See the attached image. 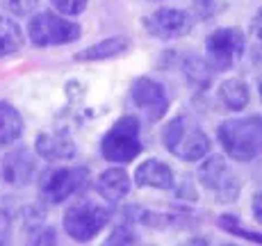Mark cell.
Wrapping results in <instances>:
<instances>
[{
	"mask_svg": "<svg viewBox=\"0 0 262 246\" xmlns=\"http://www.w3.org/2000/svg\"><path fill=\"white\" fill-rule=\"evenodd\" d=\"M219 144L224 146L226 155L237 162H253L260 155L262 144V123L258 114L246 119H230L216 128Z\"/></svg>",
	"mask_w": 262,
	"mask_h": 246,
	"instance_id": "cell-1",
	"label": "cell"
},
{
	"mask_svg": "<svg viewBox=\"0 0 262 246\" xmlns=\"http://www.w3.org/2000/svg\"><path fill=\"white\" fill-rule=\"evenodd\" d=\"M164 148L185 162H196L210 153V139L189 114H178L162 130Z\"/></svg>",
	"mask_w": 262,
	"mask_h": 246,
	"instance_id": "cell-2",
	"label": "cell"
},
{
	"mask_svg": "<svg viewBox=\"0 0 262 246\" xmlns=\"http://www.w3.org/2000/svg\"><path fill=\"white\" fill-rule=\"evenodd\" d=\"M142 153V139H139V119L123 117L105 132L100 142V155L107 162L128 164Z\"/></svg>",
	"mask_w": 262,
	"mask_h": 246,
	"instance_id": "cell-3",
	"label": "cell"
},
{
	"mask_svg": "<svg viewBox=\"0 0 262 246\" xmlns=\"http://www.w3.org/2000/svg\"><path fill=\"white\" fill-rule=\"evenodd\" d=\"M112 221V210L105 205L82 200L64 214V230L75 242H92L96 235Z\"/></svg>",
	"mask_w": 262,
	"mask_h": 246,
	"instance_id": "cell-4",
	"label": "cell"
},
{
	"mask_svg": "<svg viewBox=\"0 0 262 246\" xmlns=\"http://www.w3.org/2000/svg\"><path fill=\"white\" fill-rule=\"evenodd\" d=\"M244 50L246 37L239 28H221L205 39V53H208L205 62L212 71H228L239 64Z\"/></svg>",
	"mask_w": 262,
	"mask_h": 246,
	"instance_id": "cell-5",
	"label": "cell"
},
{
	"mask_svg": "<svg viewBox=\"0 0 262 246\" xmlns=\"http://www.w3.org/2000/svg\"><path fill=\"white\" fill-rule=\"evenodd\" d=\"M89 183L87 167H53L41 173L39 194L50 205L64 203L69 196L78 194Z\"/></svg>",
	"mask_w": 262,
	"mask_h": 246,
	"instance_id": "cell-6",
	"label": "cell"
},
{
	"mask_svg": "<svg viewBox=\"0 0 262 246\" xmlns=\"http://www.w3.org/2000/svg\"><path fill=\"white\" fill-rule=\"evenodd\" d=\"M199 183L212 194L216 203H233L239 196L242 183L237 173L221 155L208 158L199 169Z\"/></svg>",
	"mask_w": 262,
	"mask_h": 246,
	"instance_id": "cell-7",
	"label": "cell"
},
{
	"mask_svg": "<svg viewBox=\"0 0 262 246\" xmlns=\"http://www.w3.org/2000/svg\"><path fill=\"white\" fill-rule=\"evenodd\" d=\"M28 34L34 46L46 48V46H59V43L75 41V39H80L82 30H80V25L67 21L62 16L41 12L37 16H32V21L28 25Z\"/></svg>",
	"mask_w": 262,
	"mask_h": 246,
	"instance_id": "cell-8",
	"label": "cell"
},
{
	"mask_svg": "<svg viewBox=\"0 0 262 246\" xmlns=\"http://www.w3.org/2000/svg\"><path fill=\"white\" fill-rule=\"evenodd\" d=\"M130 98H133V105L144 114L148 121H160V119L167 114L169 109V98L167 92L160 82L150 78H137L133 82V89H130Z\"/></svg>",
	"mask_w": 262,
	"mask_h": 246,
	"instance_id": "cell-9",
	"label": "cell"
},
{
	"mask_svg": "<svg viewBox=\"0 0 262 246\" xmlns=\"http://www.w3.org/2000/svg\"><path fill=\"white\" fill-rule=\"evenodd\" d=\"M144 28L153 37L171 41V39H180L191 32V18L187 12L178 7H162L144 18Z\"/></svg>",
	"mask_w": 262,
	"mask_h": 246,
	"instance_id": "cell-10",
	"label": "cell"
},
{
	"mask_svg": "<svg viewBox=\"0 0 262 246\" xmlns=\"http://www.w3.org/2000/svg\"><path fill=\"white\" fill-rule=\"evenodd\" d=\"M5 180L14 187H21V185H28L30 180L37 173V160L30 155L28 148H16L12 153L5 155Z\"/></svg>",
	"mask_w": 262,
	"mask_h": 246,
	"instance_id": "cell-11",
	"label": "cell"
},
{
	"mask_svg": "<svg viewBox=\"0 0 262 246\" xmlns=\"http://www.w3.org/2000/svg\"><path fill=\"white\" fill-rule=\"evenodd\" d=\"M176 183L173 171L160 160H146L135 171V185L137 187H155V189H171Z\"/></svg>",
	"mask_w": 262,
	"mask_h": 246,
	"instance_id": "cell-12",
	"label": "cell"
},
{
	"mask_svg": "<svg viewBox=\"0 0 262 246\" xmlns=\"http://www.w3.org/2000/svg\"><path fill=\"white\" fill-rule=\"evenodd\" d=\"M37 153L48 162H62L75 155V144L69 135L62 132H41L37 137Z\"/></svg>",
	"mask_w": 262,
	"mask_h": 246,
	"instance_id": "cell-13",
	"label": "cell"
},
{
	"mask_svg": "<svg viewBox=\"0 0 262 246\" xmlns=\"http://www.w3.org/2000/svg\"><path fill=\"white\" fill-rule=\"evenodd\" d=\"M128 50H130V39L112 37V39H105V41H98V43H94V46L75 53L73 59L75 62H103V59L121 57V55L128 53Z\"/></svg>",
	"mask_w": 262,
	"mask_h": 246,
	"instance_id": "cell-14",
	"label": "cell"
},
{
	"mask_svg": "<svg viewBox=\"0 0 262 246\" xmlns=\"http://www.w3.org/2000/svg\"><path fill=\"white\" fill-rule=\"evenodd\" d=\"M96 189H98V194L105 200H110V203H119V200H123L125 196H128L130 178H128V173L119 167L107 169V171L100 173L98 183H96Z\"/></svg>",
	"mask_w": 262,
	"mask_h": 246,
	"instance_id": "cell-15",
	"label": "cell"
},
{
	"mask_svg": "<svg viewBox=\"0 0 262 246\" xmlns=\"http://www.w3.org/2000/svg\"><path fill=\"white\" fill-rule=\"evenodd\" d=\"M23 132V119L16 107L5 100H0V146L16 142Z\"/></svg>",
	"mask_w": 262,
	"mask_h": 246,
	"instance_id": "cell-16",
	"label": "cell"
},
{
	"mask_svg": "<svg viewBox=\"0 0 262 246\" xmlns=\"http://www.w3.org/2000/svg\"><path fill=\"white\" fill-rule=\"evenodd\" d=\"M219 98H221V103H224V107L233 109V112H239V109H244L246 105H249L251 94H249V87H246L242 80L233 78V80L221 82Z\"/></svg>",
	"mask_w": 262,
	"mask_h": 246,
	"instance_id": "cell-17",
	"label": "cell"
},
{
	"mask_svg": "<svg viewBox=\"0 0 262 246\" xmlns=\"http://www.w3.org/2000/svg\"><path fill=\"white\" fill-rule=\"evenodd\" d=\"M23 46V32L12 18L0 16V57L18 53Z\"/></svg>",
	"mask_w": 262,
	"mask_h": 246,
	"instance_id": "cell-18",
	"label": "cell"
},
{
	"mask_svg": "<svg viewBox=\"0 0 262 246\" xmlns=\"http://www.w3.org/2000/svg\"><path fill=\"white\" fill-rule=\"evenodd\" d=\"M183 71L187 75V80H191L199 87H210V66L205 59L196 57V55H189L183 62Z\"/></svg>",
	"mask_w": 262,
	"mask_h": 246,
	"instance_id": "cell-19",
	"label": "cell"
},
{
	"mask_svg": "<svg viewBox=\"0 0 262 246\" xmlns=\"http://www.w3.org/2000/svg\"><path fill=\"white\" fill-rule=\"evenodd\" d=\"M216 223H219L221 230H226V233L235 235V237H242V239H249V242L253 244H260V235L258 233H251V230H246L242 221L237 217H233V214H221L219 219H216Z\"/></svg>",
	"mask_w": 262,
	"mask_h": 246,
	"instance_id": "cell-20",
	"label": "cell"
},
{
	"mask_svg": "<svg viewBox=\"0 0 262 246\" xmlns=\"http://www.w3.org/2000/svg\"><path fill=\"white\" fill-rule=\"evenodd\" d=\"M50 3H53L55 9H59L67 16H78L87 7V0H50Z\"/></svg>",
	"mask_w": 262,
	"mask_h": 246,
	"instance_id": "cell-21",
	"label": "cell"
},
{
	"mask_svg": "<svg viewBox=\"0 0 262 246\" xmlns=\"http://www.w3.org/2000/svg\"><path fill=\"white\" fill-rule=\"evenodd\" d=\"M130 242H137V235H135L128 226H121V228H117L107 237V244H130Z\"/></svg>",
	"mask_w": 262,
	"mask_h": 246,
	"instance_id": "cell-22",
	"label": "cell"
},
{
	"mask_svg": "<svg viewBox=\"0 0 262 246\" xmlns=\"http://www.w3.org/2000/svg\"><path fill=\"white\" fill-rule=\"evenodd\" d=\"M7 3H9V9H12L16 16H25V14H30L37 7L39 0H7Z\"/></svg>",
	"mask_w": 262,
	"mask_h": 246,
	"instance_id": "cell-23",
	"label": "cell"
},
{
	"mask_svg": "<svg viewBox=\"0 0 262 246\" xmlns=\"http://www.w3.org/2000/svg\"><path fill=\"white\" fill-rule=\"evenodd\" d=\"M9 228H12V217H9L7 210L0 208V242L9 237Z\"/></svg>",
	"mask_w": 262,
	"mask_h": 246,
	"instance_id": "cell-24",
	"label": "cell"
},
{
	"mask_svg": "<svg viewBox=\"0 0 262 246\" xmlns=\"http://www.w3.org/2000/svg\"><path fill=\"white\" fill-rule=\"evenodd\" d=\"M180 196H185V198H189V200H196V192H194V187H191V183H189L187 178H185L183 187H180Z\"/></svg>",
	"mask_w": 262,
	"mask_h": 246,
	"instance_id": "cell-25",
	"label": "cell"
},
{
	"mask_svg": "<svg viewBox=\"0 0 262 246\" xmlns=\"http://www.w3.org/2000/svg\"><path fill=\"white\" fill-rule=\"evenodd\" d=\"M253 214H255V219L260 221V196H255V200H253Z\"/></svg>",
	"mask_w": 262,
	"mask_h": 246,
	"instance_id": "cell-26",
	"label": "cell"
}]
</instances>
